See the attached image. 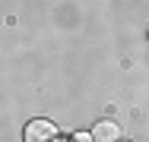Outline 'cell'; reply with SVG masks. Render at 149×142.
Masks as SVG:
<instances>
[{
	"instance_id": "obj_1",
	"label": "cell",
	"mask_w": 149,
	"mask_h": 142,
	"mask_svg": "<svg viewBox=\"0 0 149 142\" xmlns=\"http://www.w3.org/2000/svg\"><path fill=\"white\" fill-rule=\"evenodd\" d=\"M22 142H57V126L45 117H35L22 130Z\"/></svg>"
},
{
	"instance_id": "obj_2",
	"label": "cell",
	"mask_w": 149,
	"mask_h": 142,
	"mask_svg": "<svg viewBox=\"0 0 149 142\" xmlns=\"http://www.w3.org/2000/svg\"><path fill=\"white\" fill-rule=\"evenodd\" d=\"M89 136H92V142H118L120 139V126L114 120H98Z\"/></svg>"
},
{
	"instance_id": "obj_3",
	"label": "cell",
	"mask_w": 149,
	"mask_h": 142,
	"mask_svg": "<svg viewBox=\"0 0 149 142\" xmlns=\"http://www.w3.org/2000/svg\"><path fill=\"white\" fill-rule=\"evenodd\" d=\"M70 142H92V136H89V133H76Z\"/></svg>"
},
{
	"instance_id": "obj_4",
	"label": "cell",
	"mask_w": 149,
	"mask_h": 142,
	"mask_svg": "<svg viewBox=\"0 0 149 142\" xmlns=\"http://www.w3.org/2000/svg\"><path fill=\"white\" fill-rule=\"evenodd\" d=\"M146 38H149V32H146Z\"/></svg>"
},
{
	"instance_id": "obj_5",
	"label": "cell",
	"mask_w": 149,
	"mask_h": 142,
	"mask_svg": "<svg viewBox=\"0 0 149 142\" xmlns=\"http://www.w3.org/2000/svg\"><path fill=\"white\" fill-rule=\"evenodd\" d=\"M118 142H120V139H118Z\"/></svg>"
}]
</instances>
